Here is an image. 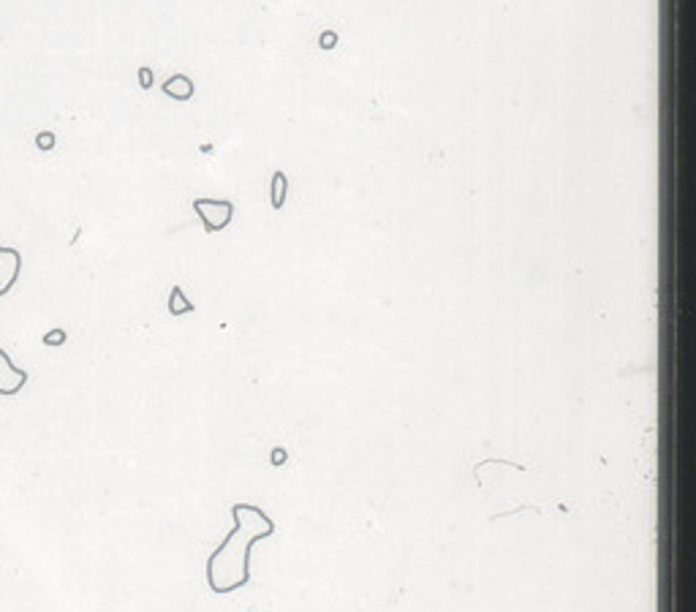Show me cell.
<instances>
[{
    "label": "cell",
    "mask_w": 696,
    "mask_h": 612,
    "mask_svg": "<svg viewBox=\"0 0 696 612\" xmlns=\"http://www.w3.org/2000/svg\"><path fill=\"white\" fill-rule=\"evenodd\" d=\"M234 531L226 536V541L215 550V555L207 563L209 588L215 593H231L243 588L248 582V563H250V547L272 536L275 525L272 520L264 515L262 509L248 506V503H237L234 506Z\"/></svg>",
    "instance_id": "cell-1"
},
{
    "label": "cell",
    "mask_w": 696,
    "mask_h": 612,
    "mask_svg": "<svg viewBox=\"0 0 696 612\" xmlns=\"http://www.w3.org/2000/svg\"><path fill=\"white\" fill-rule=\"evenodd\" d=\"M193 210L202 218L204 231L215 234V231H224L234 218V204L226 199H196L193 202Z\"/></svg>",
    "instance_id": "cell-2"
},
{
    "label": "cell",
    "mask_w": 696,
    "mask_h": 612,
    "mask_svg": "<svg viewBox=\"0 0 696 612\" xmlns=\"http://www.w3.org/2000/svg\"><path fill=\"white\" fill-rule=\"evenodd\" d=\"M25 384H28V373L11 362V357L0 348V395L11 398V395L22 392Z\"/></svg>",
    "instance_id": "cell-3"
},
{
    "label": "cell",
    "mask_w": 696,
    "mask_h": 612,
    "mask_svg": "<svg viewBox=\"0 0 696 612\" xmlns=\"http://www.w3.org/2000/svg\"><path fill=\"white\" fill-rule=\"evenodd\" d=\"M22 269V256L17 248H6L0 245V297H6L19 278Z\"/></svg>",
    "instance_id": "cell-4"
},
{
    "label": "cell",
    "mask_w": 696,
    "mask_h": 612,
    "mask_svg": "<svg viewBox=\"0 0 696 612\" xmlns=\"http://www.w3.org/2000/svg\"><path fill=\"white\" fill-rule=\"evenodd\" d=\"M164 93L169 98H174V101H183L185 104L196 93V85H193V79L188 74H174V77H169L164 82Z\"/></svg>",
    "instance_id": "cell-5"
},
{
    "label": "cell",
    "mask_w": 696,
    "mask_h": 612,
    "mask_svg": "<svg viewBox=\"0 0 696 612\" xmlns=\"http://www.w3.org/2000/svg\"><path fill=\"white\" fill-rule=\"evenodd\" d=\"M286 191H288V180H286V174L278 169V172L272 174V191H269V202H272V207H275V210H283Z\"/></svg>",
    "instance_id": "cell-6"
},
{
    "label": "cell",
    "mask_w": 696,
    "mask_h": 612,
    "mask_svg": "<svg viewBox=\"0 0 696 612\" xmlns=\"http://www.w3.org/2000/svg\"><path fill=\"white\" fill-rule=\"evenodd\" d=\"M169 313L171 316H185V313H193V302L185 297V291L180 286L171 288L169 294Z\"/></svg>",
    "instance_id": "cell-7"
},
{
    "label": "cell",
    "mask_w": 696,
    "mask_h": 612,
    "mask_svg": "<svg viewBox=\"0 0 696 612\" xmlns=\"http://www.w3.org/2000/svg\"><path fill=\"white\" fill-rule=\"evenodd\" d=\"M338 33H335V30H324V33H321V36H319V47H321V49H335V47H338Z\"/></svg>",
    "instance_id": "cell-8"
},
{
    "label": "cell",
    "mask_w": 696,
    "mask_h": 612,
    "mask_svg": "<svg viewBox=\"0 0 696 612\" xmlns=\"http://www.w3.org/2000/svg\"><path fill=\"white\" fill-rule=\"evenodd\" d=\"M36 145H38V150H52V147H55V134H52V131H44V134H38L36 136Z\"/></svg>",
    "instance_id": "cell-9"
},
{
    "label": "cell",
    "mask_w": 696,
    "mask_h": 612,
    "mask_svg": "<svg viewBox=\"0 0 696 612\" xmlns=\"http://www.w3.org/2000/svg\"><path fill=\"white\" fill-rule=\"evenodd\" d=\"M44 343L47 345H63L66 343V332H63V329H52V332H47V335H44Z\"/></svg>",
    "instance_id": "cell-10"
},
{
    "label": "cell",
    "mask_w": 696,
    "mask_h": 612,
    "mask_svg": "<svg viewBox=\"0 0 696 612\" xmlns=\"http://www.w3.org/2000/svg\"><path fill=\"white\" fill-rule=\"evenodd\" d=\"M139 85H142L145 90H150L152 87V68L150 66H142V68H139Z\"/></svg>",
    "instance_id": "cell-11"
}]
</instances>
